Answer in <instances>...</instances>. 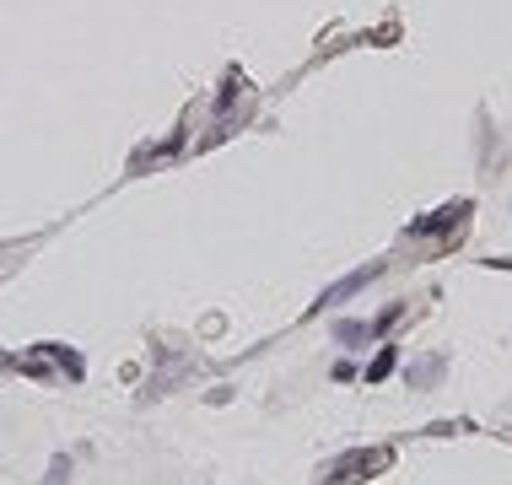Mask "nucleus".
Segmentation results:
<instances>
[]
</instances>
